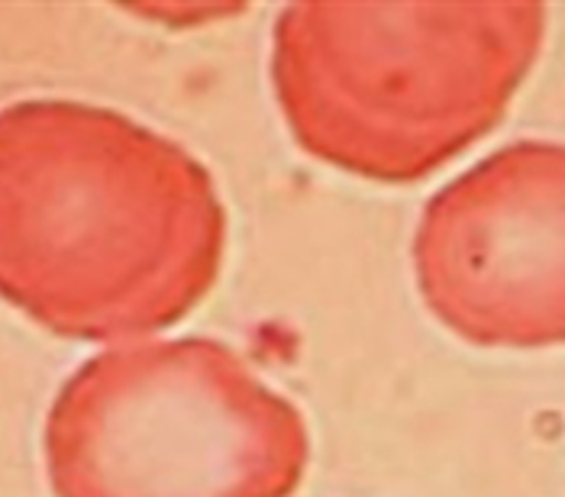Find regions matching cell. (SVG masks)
I'll return each mask as SVG.
<instances>
[{"label":"cell","instance_id":"cell-2","mask_svg":"<svg viewBox=\"0 0 565 497\" xmlns=\"http://www.w3.org/2000/svg\"><path fill=\"white\" fill-rule=\"evenodd\" d=\"M546 40V7L288 3L271 88L295 142L379 184H414L488 136Z\"/></svg>","mask_w":565,"mask_h":497},{"label":"cell","instance_id":"cell-3","mask_svg":"<svg viewBox=\"0 0 565 497\" xmlns=\"http://www.w3.org/2000/svg\"><path fill=\"white\" fill-rule=\"evenodd\" d=\"M68 407L90 450L136 458V497H281L305 450L295 410L211 339L104 356Z\"/></svg>","mask_w":565,"mask_h":497},{"label":"cell","instance_id":"cell-1","mask_svg":"<svg viewBox=\"0 0 565 497\" xmlns=\"http://www.w3.org/2000/svg\"><path fill=\"white\" fill-rule=\"evenodd\" d=\"M226 210L172 139L72 100L0 114V294L62 336L152 333L217 284Z\"/></svg>","mask_w":565,"mask_h":497},{"label":"cell","instance_id":"cell-4","mask_svg":"<svg viewBox=\"0 0 565 497\" xmlns=\"http://www.w3.org/2000/svg\"><path fill=\"white\" fill-rule=\"evenodd\" d=\"M427 311L488 349L565 343V142L498 149L427 201L414 233Z\"/></svg>","mask_w":565,"mask_h":497}]
</instances>
